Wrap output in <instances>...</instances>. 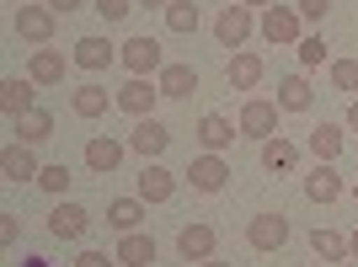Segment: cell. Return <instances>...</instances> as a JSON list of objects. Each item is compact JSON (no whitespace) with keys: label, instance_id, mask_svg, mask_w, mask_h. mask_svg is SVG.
<instances>
[{"label":"cell","instance_id":"6da1fadb","mask_svg":"<svg viewBox=\"0 0 358 267\" xmlns=\"http://www.w3.org/2000/svg\"><path fill=\"white\" fill-rule=\"evenodd\" d=\"M246 246H252V252H284L289 246V219L284 214H257V219H246Z\"/></svg>","mask_w":358,"mask_h":267},{"label":"cell","instance_id":"7a4b0ae2","mask_svg":"<svg viewBox=\"0 0 358 267\" xmlns=\"http://www.w3.org/2000/svg\"><path fill=\"white\" fill-rule=\"evenodd\" d=\"M118 59L129 75H161L166 59H161V43L155 38H129V43H118Z\"/></svg>","mask_w":358,"mask_h":267},{"label":"cell","instance_id":"3957f363","mask_svg":"<svg viewBox=\"0 0 358 267\" xmlns=\"http://www.w3.org/2000/svg\"><path fill=\"white\" fill-rule=\"evenodd\" d=\"M11 27H16V38H27V43H38V48L54 43V11H48V6H16Z\"/></svg>","mask_w":358,"mask_h":267},{"label":"cell","instance_id":"277c9868","mask_svg":"<svg viewBox=\"0 0 358 267\" xmlns=\"http://www.w3.org/2000/svg\"><path fill=\"white\" fill-rule=\"evenodd\" d=\"M299 22H305V16H299L294 6H268V11H262V38H268L273 48H289V43H299Z\"/></svg>","mask_w":358,"mask_h":267},{"label":"cell","instance_id":"5b68a950","mask_svg":"<svg viewBox=\"0 0 358 267\" xmlns=\"http://www.w3.org/2000/svg\"><path fill=\"white\" fill-rule=\"evenodd\" d=\"M278 113H284L278 102L252 96V102L241 107V134H246V139H273V134H278Z\"/></svg>","mask_w":358,"mask_h":267},{"label":"cell","instance_id":"8992f818","mask_svg":"<svg viewBox=\"0 0 358 267\" xmlns=\"http://www.w3.org/2000/svg\"><path fill=\"white\" fill-rule=\"evenodd\" d=\"M214 38H220V48H236L241 54V43L252 38V6H224L220 22H214Z\"/></svg>","mask_w":358,"mask_h":267},{"label":"cell","instance_id":"52a82bcc","mask_svg":"<svg viewBox=\"0 0 358 267\" xmlns=\"http://www.w3.org/2000/svg\"><path fill=\"white\" fill-rule=\"evenodd\" d=\"M166 145H171V129H166L161 118H139L134 134H129V150H134V155H145V161L166 155Z\"/></svg>","mask_w":358,"mask_h":267},{"label":"cell","instance_id":"ba28073f","mask_svg":"<svg viewBox=\"0 0 358 267\" xmlns=\"http://www.w3.org/2000/svg\"><path fill=\"white\" fill-rule=\"evenodd\" d=\"M107 107H118V91L96 86V80H86V86L70 91V113H75V118H102Z\"/></svg>","mask_w":358,"mask_h":267},{"label":"cell","instance_id":"9c48e42d","mask_svg":"<svg viewBox=\"0 0 358 267\" xmlns=\"http://www.w3.org/2000/svg\"><path fill=\"white\" fill-rule=\"evenodd\" d=\"M38 155H32V145H6L0 150V177L6 182H38Z\"/></svg>","mask_w":358,"mask_h":267},{"label":"cell","instance_id":"30bf717a","mask_svg":"<svg viewBox=\"0 0 358 267\" xmlns=\"http://www.w3.org/2000/svg\"><path fill=\"white\" fill-rule=\"evenodd\" d=\"M123 150H129V145H118L113 134H96V139H86V166L96 171V177H113L118 161H123Z\"/></svg>","mask_w":358,"mask_h":267},{"label":"cell","instance_id":"8fae6325","mask_svg":"<svg viewBox=\"0 0 358 267\" xmlns=\"http://www.w3.org/2000/svg\"><path fill=\"white\" fill-rule=\"evenodd\" d=\"M187 182H193V193H220L224 182H230V166H224L220 155H198V161L187 166Z\"/></svg>","mask_w":358,"mask_h":267},{"label":"cell","instance_id":"7c38bea8","mask_svg":"<svg viewBox=\"0 0 358 267\" xmlns=\"http://www.w3.org/2000/svg\"><path fill=\"white\" fill-rule=\"evenodd\" d=\"M198 145L209 150V155L230 150V145H236V123L224 118V113H203V118H198Z\"/></svg>","mask_w":358,"mask_h":267},{"label":"cell","instance_id":"4fadbf2b","mask_svg":"<svg viewBox=\"0 0 358 267\" xmlns=\"http://www.w3.org/2000/svg\"><path fill=\"white\" fill-rule=\"evenodd\" d=\"M38 80H22V75H6L0 80V113L6 118H22V113H32V96H38Z\"/></svg>","mask_w":358,"mask_h":267},{"label":"cell","instance_id":"5bb4252c","mask_svg":"<svg viewBox=\"0 0 358 267\" xmlns=\"http://www.w3.org/2000/svg\"><path fill=\"white\" fill-rule=\"evenodd\" d=\"M171 193H177V177H171L166 166L145 161V171H139V198H145V203H171Z\"/></svg>","mask_w":358,"mask_h":267},{"label":"cell","instance_id":"9a60e30c","mask_svg":"<svg viewBox=\"0 0 358 267\" xmlns=\"http://www.w3.org/2000/svg\"><path fill=\"white\" fill-rule=\"evenodd\" d=\"M305 198H310V203H337V198H343V177H337L327 161H315L310 177H305Z\"/></svg>","mask_w":358,"mask_h":267},{"label":"cell","instance_id":"2e32d148","mask_svg":"<svg viewBox=\"0 0 358 267\" xmlns=\"http://www.w3.org/2000/svg\"><path fill=\"white\" fill-rule=\"evenodd\" d=\"M86 224H91V214L80 203H59L54 214H48V236H59V240H80L86 236Z\"/></svg>","mask_w":358,"mask_h":267},{"label":"cell","instance_id":"e0dca14e","mask_svg":"<svg viewBox=\"0 0 358 267\" xmlns=\"http://www.w3.org/2000/svg\"><path fill=\"white\" fill-rule=\"evenodd\" d=\"M155 96H161V86H155V80H145V75H134V80L118 91V107H123V113H134V118H150Z\"/></svg>","mask_w":358,"mask_h":267},{"label":"cell","instance_id":"ac0fdd59","mask_svg":"<svg viewBox=\"0 0 358 267\" xmlns=\"http://www.w3.org/2000/svg\"><path fill=\"white\" fill-rule=\"evenodd\" d=\"M11 129H16V145H43V139H54V113L32 107V113L11 118Z\"/></svg>","mask_w":358,"mask_h":267},{"label":"cell","instance_id":"d6986e66","mask_svg":"<svg viewBox=\"0 0 358 267\" xmlns=\"http://www.w3.org/2000/svg\"><path fill=\"white\" fill-rule=\"evenodd\" d=\"M177 252H182V262H209L214 257V230L209 224H182Z\"/></svg>","mask_w":358,"mask_h":267},{"label":"cell","instance_id":"ffe728a7","mask_svg":"<svg viewBox=\"0 0 358 267\" xmlns=\"http://www.w3.org/2000/svg\"><path fill=\"white\" fill-rule=\"evenodd\" d=\"M27 80H38V86H64V54L59 48H32Z\"/></svg>","mask_w":358,"mask_h":267},{"label":"cell","instance_id":"44dd1931","mask_svg":"<svg viewBox=\"0 0 358 267\" xmlns=\"http://www.w3.org/2000/svg\"><path fill=\"white\" fill-rule=\"evenodd\" d=\"M224 80H230V91H257L262 86V59H257V54H230Z\"/></svg>","mask_w":358,"mask_h":267},{"label":"cell","instance_id":"7402d4cb","mask_svg":"<svg viewBox=\"0 0 358 267\" xmlns=\"http://www.w3.org/2000/svg\"><path fill=\"white\" fill-rule=\"evenodd\" d=\"M70 59L80 64V70H113V59H118V48L107 43V38H80Z\"/></svg>","mask_w":358,"mask_h":267},{"label":"cell","instance_id":"603a6c76","mask_svg":"<svg viewBox=\"0 0 358 267\" xmlns=\"http://www.w3.org/2000/svg\"><path fill=\"white\" fill-rule=\"evenodd\" d=\"M107 224H113L118 236H134L139 224H145V198H118V203H107Z\"/></svg>","mask_w":358,"mask_h":267},{"label":"cell","instance_id":"cb8c5ba5","mask_svg":"<svg viewBox=\"0 0 358 267\" xmlns=\"http://www.w3.org/2000/svg\"><path fill=\"white\" fill-rule=\"evenodd\" d=\"M155 86H161V96H193L198 91V70L193 64H166V70L155 75Z\"/></svg>","mask_w":358,"mask_h":267},{"label":"cell","instance_id":"d4e9b609","mask_svg":"<svg viewBox=\"0 0 358 267\" xmlns=\"http://www.w3.org/2000/svg\"><path fill=\"white\" fill-rule=\"evenodd\" d=\"M113 262H123V267H150V262H155V240L139 236V230H134V236H123L118 252H113Z\"/></svg>","mask_w":358,"mask_h":267},{"label":"cell","instance_id":"484cf974","mask_svg":"<svg viewBox=\"0 0 358 267\" xmlns=\"http://www.w3.org/2000/svg\"><path fill=\"white\" fill-rule=\"evenodd\" d=\"M294 161H299V145H289L284 134L262 139V166H268L273 177H278V171H294Z\"/></svg>","mask_w":358,"mask_h":267},{"label":"cell","instance_id":"4316f807","mask_svg":"<svg viewBox=\"0 0 358 267\" xmlns=\"http://www.w3.org/2000/svg\"><path fill=\"white\" fill-rule=\"evenodd\" d=\"M310 102H315V91H310L305 75H284V80H278V107H284V113H305Z\"/></svg>","mask_w":358,"mask_h":267},{"label":"cell","instance_id":"83f0119b","mask_svg":"<svg viewBox=\"0 0 358 267\" xmlns=\"http://www.w3.org/2000/svg\"><path fill=\"white\" fill-rule=\"evenodd\" d=\"M310 155L331 166L337 155H343V129H337V123H321V129H310Z\"/></svg>","mask_w":358,"mask_h":267},{"label":"cell","instance_id":"f1b7e54d","mask_svg":"<svg viewBox=\"0 0 358 267\" xmlns=\"http://www.w3.org/2000/svg\"><path fill=\"white\" fill-rule=\"evenodd\" d=\"M166 27L177 32V38L198 32V6H193V0H171V6H166Z\"/></svg>","mask_w":358,"mask_h":267},{"label":"cell","instance_id":"f546056e","mask_svg":"<svg viewBox=\"0 0 358 267\" xmlns=\"http://www.w3.org/2000/svg\"><path fill=\"white\" fill-rule=\"evenodd\" d=\"M310 252L321 257V262H343V257H348V236H337V230H315Z\"/></svg>","mask_w":358,"mask_h":267},{"label":"cell","instance_id":"4dcf8cb0","mask_svg":"<svg viewBox=\"0 0 358 267\" xmlns=\"http://www.w3.org/2000/svg\"><path fill=\"white\" fill-rule=\"evenodd\" d=\"M38 187H43V193H54V198H59L64 187H70V166H64V161L43 166V171H38Z\"/></svg>","mask_w":358,"mask_h":267},{"label":"cell","instance_id":"1f68e13d","mask_svg":"<svg viewBox=\"0 0 358 267\" xmlns=\"http://www.w3.org/2000/svg\"><path fill=\"white\" fill-rule=\"evenodd\" d=\"M331 86L358 96V59H337V64H331Z\"/></svg>","mask_w":358,"mask_h":267},{"label":"cell","instance_id":"d6a6232c","mask_svg":"<svg viewBox=\"0 0 358 267\" xmlns=\"http://www.w3.org/2000/svg\"><path fill=\"white\" fill-rule=\"evenodd\" d=\"M299 64H305V70H315V64L327 59V43H321V32H310V38H299Z\"/></svg>","mask_w":358,"mask_h":267},{"label":"cell","instance_id":"836d02e7","mask_svg":"<svg viewBox=\"0 0 358 267\" xmlns=\"http://www.w3.org/2000/svg\"><path fill=\"white\" fill-rule=\"evenodd\" d=\"M96 11H102L107 22H123V16L134 11V0H96Z\"/></svg>","mask_w":358,"mask_h":267},{"label":"cell","instance_id":"e575fe53","mask_svg":"<svg viewBox=\"0 0 358 267\" xmlns=\"http://www.w3.org/2000/svg\"><path fill=\"white\" fill-rule=\"evenodd\" d=\"M294 11H299V16H305V22H321V16H327V11H331V0H299Z\"/></svg>","mask_w":358,"mask_h":267},{"label":"cell","instance_id":"d590c367","mask_svg":"<svg viewBox=\"0 0 358 267\" xmlns=\"http://www.w3.org/2000/svg\"><path fill=\"white\" fill-rule=\"evenodd\" d=\"M16 236H22L16 214H0V246H16Z\"/></svg>","mask_w":358,"mask_h":267},{"label":"cell","instance_id":"8d00e7d4","mask_svg":"<svg viewBox=\"0 0 358 267\" xmlns=\"http://www.w3.org/2000/svg\"><path fill=\"white\" fill-rule=\"evenodd\" d=\"M75 267H113V262H107V252H80Z\"/></svg>","mask_w":358,"mask_h":267},{"label":"cell","instance_id":"74e56055","mask_svg":"<svg viewBox=\"0 0 358 267\" xmlns=\"http://www.w3.org/2000/svg\"><path fill=\"white\" fill-rule=\"evenodd\" d=\"M43 6H48L54 16H59V11H80V0H43Z\"/></svg>","mask_w":358,"mask_h":267},{"label":"cell","instance_id":"f35d334b","mask_svg":"<svg viewBox=\"0 0 358 267\" xmlns=\"http://www.w3.org/2000/svg\"><path fill=\"white\" fill-rule=\"evenodd\" d=\"M348 129L358 134V96H353V107H348Z\"/></svg>","mask_w":358,"mask_h":267},{"label":"cell","instance_id":"ab89813d","mask_svg":"<svg viewBox=\"0 0 358 267\" xmlns=\"http://www.w3.org/2000/svg\"><path fill=\"white\" fill-rule=\"evenodd\" d=\"M348 257H353V262H358V230H353V236H348Z\"/></svg>","mask_w":358,"mask_h":267},{"label":"cell","instance_id":"60d3db41","mask_svg":"<svg viewBox=\"0 0 358 267\" xmlns=\"http://www.w3.org/2000/svg\"><path fill=\"white\" fill-rule=\"evenodd\" d=\"M134 6H145V11H150V6H161V11H166V6H171V0H134Z\"/></svg>","mask_w":358,"mask_h":267},{"label":"cell","instance_id":"b9f144b4","mask_svg":"<svg viewBox=\"0 0 358 267\" xmlns=\"http://www.w3.org/2000/svg\"><path fill=\"white\" fill-rule=\"evenodd\" d=\"M27 267H48V262H43V257H27Z\"/></svg>","mask_w":358,"mask_h":267},{"label":"cell","instance_id":"7bdbcfd3","mask_svg":"<svg viewBox=\"0 0 358 267\" xmlns=\"http://www.w3.org/2000/svg\"><path fill=\"white\" fill-rule=\"evenodd\" d=\"M198 267H230V262H214V257H209V262H198Z\"/></svg>","mask_w":358,"mask_h":267},{"label":"cell","instance_id":"ee69618b","mask_svg":"<svg viewBox=\"0 0 358 267\" xmlns=\"http://www.w3.org/2000/svg\"><path fill=\"white\" fill-rule=\"evenodd\" d=\"M241 6H273V0H241Z\"/></svg>","mask_w":358,"mask_h":267},{"label":"cell","instance_id":"f6af8a7d","mask_svg":"<svg viewBox=\"0 0 358 267\" xmlns=\"http://www.w3.org/2000/svg\"><path fill=\"white\" fill-rule=\"evenodd\" d=\"M6 6H27V0H6Z\"/></svg>","mask_w":358,"mask_h":267},{"label":"cell","instance_id":"bcb514c9","mask_svg":"<svg viewBox=\"0 0 358 267\" xmlns=\"http://www.w3.org/2000/svg\"><path fill=\"white\" fill-rule=\"evenodd\" d=\"M353 198H358V182H353Z\"/></svg>","mask_w":358,"mask_h":267},{"label":"cell","instance_id":"7dc6e473","mask_svg":"<svg viewBox=\"0 0 358 267\" xmlns=\"http://www.w3.org/2000/svg\"><path fill=\"white\" fill-rule=\"evenodd\" d=\"M343 267H358V262H343Z\"/></svg>","mask_w":358,"mask_h":267}]
</instances>
